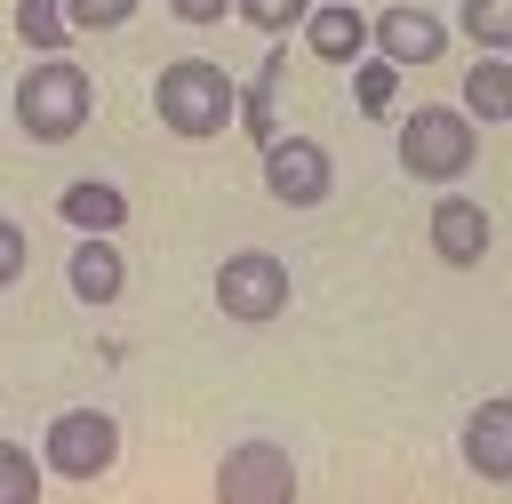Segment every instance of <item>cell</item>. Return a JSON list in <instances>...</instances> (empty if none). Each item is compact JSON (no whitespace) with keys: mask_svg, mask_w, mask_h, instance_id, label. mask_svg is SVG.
I'll return each instance as SVG.
<instances>
[{"mask_svg":"<svg viewBox=\"0 0 512 504\" xmlns=\"http://www.w3.org/2000/svg\"><path fill=\"white\" fill-rule=\"evenodd\" d=\"M376 48H384L392 64H432V56L448 48V24L424 16V8H384V16H376Z\"/></svg>","mask_w":512,"mask_h":504,"instance_id":"obj_9","label":"cell"},{"mask_svg":"<svg viewBox=\"0 0 512 504\" xmlns=\"http://www.w3.org/2000/svg\"><path fill=\"white\" fill-rule=\"evenodd\" d=\"M112 456H120V424L104 408H64L48 424V472L56 480H96Z\"/></svg>","mask_w":512,"mask_h":504,"instance_id":"obj_5","label":"cell"},{"mask_svg":"<svg viewBox=\"0 0 512 504\" xmlns=\"http://www.w3.org/2000/svg\"><path fill=\"white\" fill-rule=\"evenodd\" d=\"M400 96V64L384 56V64H360V80H352V104L368 112V120H384V104Z\"/></svg>","mask_w":512,"mask_h":504,"instance_id":"obj_18","label":"cell"},{"mask_svg":"<svg viewBox=\"0 0 512 504\" xmlns=\"http://www.w3.org/2000/svg\"><path fill=\"white\" fill-rule=\"evenodd\" d=\"M464 112L472 120H512V64L504 56H488V64L464 72Z\"/></svg>","mask_w":512,"mask_h":504,"instance_id":"obj_14","label":"cell"},{"mask_svg":"<svg viewBox=\"0 0 512 504\" xmlns=\"http://www.w3.org/2000/svg\"><path fill=\"white\" fill-rule=\"evenodd\" d=\"M216 304H224V320H248V328L280 320V304H288V264L264 256V248L224 256V264H216Z\"/></svg>","mask_w":512,"mask_h":504,"instance_id":"obj_4","label":"cell"},{"mask_svg":"<svg viewBox=\"0 0 512 504\" xmlns=\"http://www.w3.org/2000/svg\"><path fill=\"white\" fill-rule=\"evenodd\" d=\"M280 72H288V56H264L256 88L240 96V120H248V136H264V144H272V88H280Z\"/></svg>","mask_w":512,"mask_h":504,"instance_id":"obj_16","label":"cell"},{"mask_svg":"<svg viewBox=\"0 0 512 504\" xmlns=\"http://www.w3.org/2000/svg\"><path fill=\"white\" fill-rule=\"evenodd\" d=\"M152 104H160V120H168L176 136H216V128L232 120V80H224V64L184 56V64H168V72H160Z\"/></svg>","mask_w":512,"mask_h":504,"instance_id":"obj_3","label":"cell"},{"mask_svg":"<svg viewBox=\"0 0 512 504\" xmlns=\"http://www.w3.org/2000/svg\"><path fill=\"white\" fill-rule=\"evenodd\" d=\"M56 216H64L72 232H120V224H128V192L104 184V176H80V184L56 192Z\"/></svg>","mask_w":512,"mask_h":504,"instance_id":"obj_10","label":"cell"},{"mask_svg":"<svg viewBox=\"0 0 512 504\" xmlns=\"http://www.w3.org/2000/svg\"><path fill=\"white\" fill-rule=\"evenodd\" d=\"M128 288V256L112 248V232H88L80 248H72V296L80 304H112Z\"/></svg>","mask_w":512,"mask_h":504,"instance_id":"obj_11","label":"cell"},{"mask_svg":"<svg viewBox=\"0 0 512 504\" xmlns=\"http://www.w3.org/2000/svg\"><path fill=\"white\" fill-rule=\"evenodd\" d=\"M360 40H368V16H360V8H344V0H328L320 16H304V48H312L320 64H352V56H360Z\"/></svg>","mask_w":512,"mask_h":504,"instance_id":"obj_13","label":"cell"},{"mask_svg":"<svg viewBox=\"0 0 512 504\" xmlns=\"http://www.w3.org/2000/svg\"><path fill=\"white\" fill-rule=\"evenodd\" d=\"M128 8H136V0H64V16H72L80 32H112V24H128Z\"/></svg>","mask_w":512,"mask_h":504,"instance_id":"obj_21","label":"cell"},{"mask_svg":"<svg viewBox=\"0 0 512 504\" xmlns=\"http://www.w3.org/2000/svg\"><path fill=\"white\" fill-rule=\"evenodd\" d=\"M432 248H440L448 264H480V256H488V216L448 192V200L432 208Z\"/></svg>","mask_w":512,"mask_h":504,"instance_id":"obj_12","label":"cell"},{"mask_svg":"<svg viewBox=\"0 0 512 504\" xmlns=\"http://www.w3.org/2000/svg\"><path fill=\"white\" fill-rule=\"evenodd\" d=\"M328 152H320V136H272L264 144V192L272 200H288V208H312L320 192H328Z\"/></svg>","mask_w":512,"mask_h":504,"instance_id":"obj_7","label":"cell"},{"mask_svg":"<svg viewBox=\"0 0 512 504\" xmlns=\"http://www.w3.org/2000/svg\"><path fill=\"white\" fill-rule=\"evenodd\" d=\"M216 496L224 504H288L296 496V464L272 448V440H248V448H232L224 464H216Z\"/></svg>","mask_w":512,"mask_h":504,"instance_id":"obj_6","label":"cell"},{"mask_svg":"<svg viewBox=\"0 0 512 504\" xmlns=\"http://www.w3.org/2000/svg\"><path fill=\"white\" fill-rule=\"evenodd\" d=\"M88 104H96V88H88V72H80L72 56L24 64V80H16V128L40 136V144L80 136V128H88Z\"/></svg>","mask_w":512,"mask_h":504,"instance_id":"obj_1","label":"cell"},{"mask_svg":"<svg viewBox=\"0 0 512 504\" xmlns=\"http://www.w3.org/2000/svg\"><path fill=\"white\" fill-rule=\"evenodd\" d=\"M232 8H240L256 32H296V24H304V0H232Z\"/></svg>","mask_w":512,"mask_h":504,"instance_id":"obj_20","label":"cell"},{"mask_svg":"<svg viewBox=\"0 0 512 504\" xmlns=\"http://www.w3.org/2000/svg\"><path fill=\"white\" fill-rule=\"evenodd\" d=\"M464 32L504 56V48H512V0H464Z\"/></svg>","mask_w":512,"mask_h":504,"instance_id":"obj_17","label":"cell"},{"mask_svg":"<svg viewBox=\"0 0 512 504\" xmlns=\"http://www.w3.org/2000/svg\"><path fill=\"white\" fill-rule=\"evenodd\" d=\"M168 8H176V16H184V24H216V16H224V8H232V0H168Z\"/></svg>","mask_w":512,"mask_h":504,"instance_id":"obj_23","label":"cell"},{"mask_svg":"<svg viewBox=\"0 0 512 504\" xmlns=\"http://www.w3.org/2000/svg\"><path fill=\"white\" fill-rule=\"evenodd\" d=\"M472 152H480V136H472V112L416 104V112L400 120V168H408V176H424V184H448V176H464V168H472Z\"/></svg>","mask_w":512,"mask_h":504,"instance_id":"obj_2","label":"cell"},{"mask_svg":"<svg viewBox=\"0 0 512 504\" xmlns=\"http://www.w3.org/2000/svg\"><path fill=\"white\" fill-rule=\"evenodd\" d=\"M32 496H40V464L16 440H0V504H32Z\"/></svg>","mask_w":512,"mask_h":504,"instance_id":"obj_19","label":"cell"},{"mask_svg":"<svg viewBox=\"0 0 512 504\" xmlns=\"http://www.w3.org/2000/svg\"><path fill=\"white\" fill-rule=\"evenodd\" d=\"M16 272H24V224H8V216H0V288H8Z\"/></svg>","mask_w":512,"mask_h":504,"instance_id":"obj_22","label":"cell"},{"mask_svg":"<svg viewBox=\"0 0 512 504\" xmlns=\"http://www.w3.org/2000/svg\"><path fill=\"white\" fill-rule=\"evenodd\" d=\"M64 32H72V16H64V0H16V40L24 48H64Z\"/></svg>","mask_w":512,"mask_h":504,"instance_id":"obj_15","label":"cell"},{"mask_svg":"<svg viewBox=\"0 0 512 504\" xmlns=\"http://www.w3.org/2000/svg\"><path fill=\"white\" fill-rule=\"evenodd\" d=\"M464 464L480 480H512V392L504 400H480L464 416Z\"/></svg>","mask_w":512,"mask_h":504,"instance_id":"obj_8","label":"cell"}]
</instances>
